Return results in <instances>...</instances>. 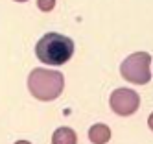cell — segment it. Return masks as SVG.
I'll return each mask as SVG.
<instances>
[{
  "mask_svg": "<svg viewBox=\"0 0 153 144\" xmlns=\"http://www.w3.org/2000/svg\"><path fill=\"white\" fill-rule=\"evenodd\" d=\"M122 78L135 85H144L151 80V55L148 52H135L127 55L120 66Z\"/></svg>",
  "mask_w": 153,
  "mask_h": 144,
  "instance_id": "3",
  "label": "cell"
},
{
  "mask_svg": "<svg viewBox=\"0 0 153 144\" xmlns=\"http://www.w3.org/2000/svg\"><path fill=\"white\" fill-rule=\"evenodd\" d=\"M140 105V96L133 89H116L111 94V109L120 116H129L137 113Z\"/></svg>",
  "mask_w": 153,
  "mask_h": 144,
  "instance_id": "4",
  "label": "cell"
},
{
  "mask_svg": "<svg viewBox=\"0 0 153 144\" xmlns=\"http://www.w3.org/2000/svg\"><path fill=\"white\" fill-rule=\"evenodd\" d=\"M65 87V78L57 70L50 69H33L28 76V89L41 102L56 100Z\"/></svg>",
  "mask_w": 153,
  "mask_h": 144,
  "instance_id": "2",
  "label": "cell"
},
{
  "mask_svg": "<svg viewBox=\"0 0 153 144\" xmlns=\"http://www.w3.org/2000/svg\"><path fill=\"white\" fill-rule=\"evenodd\" d=\"M37 6L41 11H52L56 6V0H37Z\"/></svg>",
  "mask_w": 153,
  "mask_h": 144,
  "instance_id": "7",
  "label": "cell"
},
{
  "mask_svg": "<svg viewBox=\"0 0 153 144\" xmlns=\"http://www.w3.org/2000/svg\"><path fill=\"white\" fill-rule=\"evenodd\" d=\"M35 55L39 57L41 63L53 65V66L65 65L74 55V41L56 31L45 33L35 44Z\"/></svg>",
  "mask_w": 153,
  "mask_h": 144,
  "instance_id": "1",
  "label": "cell"
},
{
  "mask_svg": "<svg viewBox=\"0 0 153 144\" xmlns=\"http://www.w3.org/2000/svg\"><path fill=\"white\" fill-rule=\"evenodd\" d=\"M53 144H76L78 142V137H76V131L70 128H59L53 131V137H52Z\"/></svg>",
  "mask_w": 153,
  "mask_h": 144,
  "instance_id": "6",
  "label": "cell"
},
{
  "mask_svg": "<svg viewBox=\"0 0 153 144\" xmlns=\"http://www.w3.org/2000/svg\"><path fill=\"white\" fill-rule=\"evenodd\" d=\"M89 139L94 144H105L111 139V129H109L105 124H96L89 129Z\"/></svg>",
  "mask_w": 153,
  "mask_h": 144,
  "instance_id": "5",
  "label": "cell"
},
{
  "mask_svg": "<svg viewBox=\"0 0 153 144\" xmlns=\"http://www.w3.org/2000/svg\"><path fill=\"white\" fill-rule=\"evenodd\" d=\"M15 2H28V0H15Z\"/></svg>",
  "mask_w": 153,
  "mask_h": 144,
  "instance_id": "8",
  "label": "cell"
}]
</instances>
